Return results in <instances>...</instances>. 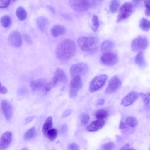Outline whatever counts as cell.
Listing matches in <instances>:
<instances>
[{"instance_id": "obj_1", "label": "cell", "mask_w": 150, "mask_h": 150, "mask_svg": "<svg viewBox=\"0 0 150 150\" xmlns=\"http://www.w3.org/2000/svg\"><path fill=\"white\" fill-rule=\"evenodd\" d=\"M76 50L75 42L70 39H66L62 41L57 45L56 55L59 60L67 61L74 56Z\"/></svg>"}, {"instance_id": "obj_2", "label": "cell", "mask_w": 150, "mask_h": 150, "mask_svg": "<svg viewBox=\"0 0 150 150\" xmlns=\"http://www.w3.org/2000/svg\"><path fill=\"white\" fill-rule=\"evenodd\" d=\"M77 43L80 48L83 51L94 52L98 49V41L93 36H81L77 40Z\"/></svg>"}, {"instance_id": "obj_3", "label": "cell", "mask_w": 150, "mask_h": 150, "mask_svg": "<svg viewBox=\"0 0 150 150\" xmlns=\"http://www.w3.org/2000/svg\"><path fill=\"white\" fill-rule=\"evenodd\" d=\"M94 1L92 0H72L69 1L71 8L74 11L78 12L86 11L93 5Z\"/></svg>"}, {"instance_id": "obj_4", "label": "cell", "mask_w": 150, "mask_h": 150, "mask_svg": "<svg viewBox=\"0 0 150 150\" xmlns=\"http://www.w3.org/2000/svg\"><path fill=\"white\" fill-rule=\"evenodd\" d=\"M108 78V76L105 74H100L95 76L90 83V91L94 92L99 90L104 85Z\"/></svg>"}, {"instance_id": "obj_5", "label": "cell", "mask_w": 150, "mask_h": 150, "mask_svg": "<svg viewBox=\"0 0 150 150\" xmlns=\"http://www.w3.org/2000/svg\"><path fill=\"white\" fill-rule=\"evenodd\" d=\"M82 80L80 76H76L73 77L69 86V96L73 98L76 96L78 91L82 87Z\"/></svg>"}, {"instance_id": "obj_6", "label": "cell", "mask_w": 150, "mask_h": 150, "mask_svg": "<svg viewBox=\"0 0 150 150\" xmlns=\"http://www.w3.org/2000/svg\"><path fill=\"white\" fill-rule=\"evenodd\" d=\"M88 66L86 64L80 62L72 65L70 67V71L71 76L74 77L84 75L88 72Z\"/></svg>"}, {"instance_id": "obj_7", "label": "cell", "mask_w": 150, "mask_h": 150, "mask_svg": "<svg viewBox=\"0 0 150 150\" xmlns=\"http://www.w3.org/2000/svg\"><path fill=\"white\" fill-rule=\"evenodd\" d=\"M132 5L130 3H124L119 9L117 21L120 22L128 18L132 13Z\"/></svg>"}, {"instance_id": "obj_8", "label": "cell", "mask_w": 150, "mask_h": 150, "mask_svg": "<svg viewBox=\"0 0 150 150\" xmlns=\"http://www.w3.org/2000/svg\"><path fill=\"white\" fill-rule=\"evenodd\" d=\"M148 41L147 39L143 36H139L134 39L131 43L132 50L135 52L142 51L147 47Z\"/></svg>"}, {"instance_id": "obj_9", "label": "cell", "mask_w": 150, "mask_h": 150, "mask_svg": "<svg viewBox=\"0 0 150 150\" xmlns=\"http://www.w3.org/2000/svg\"><path fill=\"white\" fill-rule=\"evenodd\" d=\"M121 84L122 82L120 79L117 76L115 75L109 81L105 92L108 94L115 93L119 89Z\"/></svg>"}, {"instance_id": "obj_10", "label": "cell", "mask_w": 150, "mask_h": 150, "mask_svg": "<svg viewBox=\"0 0 150 150\" xmlns=\"http://www.w3.org/2000/svg\"><path fill=\"white\" fill-rule=\"evenodd\" d=\"M118 58L115 53L108 52L104 53L101 56L100 61L103 64L107 66H112L117 62Z\"/></svg>"}, {"instance_id": "obj_11", "label": "cell", "mask_w": 150, "mask_h": 150, "mask_svg": "<svg viewBox=\"0 0 150 150\" xmlns=\"http://www.w3.org/2000/svg\"><path fill=\"white\" fill-rule=\"evenodd\" d=\"M8 41L12 46L20 47L22 43V38L20 33L17 31H12L9 35Z\"/></svg>"}, {"instance_id": "obj_12", "label": "cell", "mask_w": 150, "mask_h": 150, "mask_svg": "<svg viewBox=\"0 0 150 150\" xmlns=\"http://www.w3.org/2000/svg\"><path fill=\"white\" fill-rule=\"evenodd\" d=\"M12 134L10 131L4 133L0 138V150H4L10 145L12 141Z\"/></svg>"}, {"instance_id": "obj_13", "label": "cell", "mask_w": 150, "mask_h": 150, "mask_svg": "<svg viewBox=\"0 0 150 150\" xmlns=\"http://www.w3.org/2000/svg\"><path fill=\"white\" fill-rule=\"evenodd\" d=\"M1 108L7 120H10L13 114V108L11 104L8 101L4 100L1 103Z\"/></svg>"}, {"instance_id": "obj_14", "label": "cell", "mask_w": 150, "mask_h": 150, "mask_svg": "<svg viewBox=\"0 0 150 150\" xmlns=\"http://www.w3.org/2000/svg\"><path fill=\"white\" fill-rule=\"evenodd\" d=\"M138 97V94L136 92L134 91L131 92L122 98L121 103L125 107L129 106L135 101Z\"/></svg>"}, {"instance_id": "obj_15", "label": "cell", "mask_w": 150, "mask_h": 150, "mask_svg": "<svg viewBox=\"0 0 150 150\" xmlns=\"http://www.w3.org/2000/svg\"><path fill=\"white\" fill-rule=\"evenodd\" d=\"M105 124L104 120L97 119L92 122L88 126L87 129L89 132H96L101 129Z\"/></svg>"}, {"instance_id": "obj_16", "label": "cell", "mask_w": 150, "mask_h": 150, "mask_svg": "<svg viewBox=\"0 0 150 150\" xmlns=\"http://www.w3.org/2000/svg\"><path fill=\"white\" fill-rule=\"evenodd\" d=\"M46 83L47 81L45 79L40 78L31 81L30 86L33 90L37 91L42 89Z\"/></svg>"}, {"instance_id": "obj_17", "label": "cell", "mask_w": 150, "mask_h": 150, "mask_svg": "<svg viewBox=\"0 0 150 150\" xmlns=\"http://www.w3.org/2000/svg\"><path fill=\"white\" fill-rule=\"evenodd\" d=\"M50 32L53 37H57L65 34L66 32V29L62 25H57L52 27Z\"/></svg>"}, {"instance_id": "obj_18", "label": "cell", "mask_w": 150, "mask_h": 150, "mask_svg": "<svg viewBox=\"0 0 150 150\" xmlns=\"http://www.w3.org/2000/svg\"><path fill=\"white\" fill-rule=\"evenodd\" d=\"M54 76L57 79L58 82L65 83L67 81V76L64 71L60 68H57L54 74Z\"/></svg>"}, {"instance_id": "obj_19", "label": "cell", "mask_w": 150, "mask_h": 150, "mask_svg": "<svg viewBox=\"0 0 150 150\" xmlns=\"http://www.w3.org/2000/svg\"><path fill=\"white\" fill-rule=\"evenodd\" d=\"M53 125L52 118L51 116H49L45 121L42 127V132L45 136H46L48 131L52 129Z\"/></svg>"}, {"instance_id": "obj_20", "label": "cell", "mask_w": 150, "mask_h": 150, "mask_svg": "<svg viewBox=\"0 0 150 150\" xmlns=\"http://www.w3.org/2000/svg\"><path fill=\"white\" fill-rule=\"evenodd\" d=\"M48 20L45 17L40 16L37 18L36 21L37 25L38 28L42 31H44L48 24Z\"/></svg>"}, {"instance_id": "obj_21", "label": "cell", "mask_w": 150, "mask_h": 150, "mask_svg": "<svg viewBox=\"0 0 150 150\" xmlns=\"http://www.w3.org/2000/svg\"><path fill=\"white\" fill-rule=\"evenodd\" d=\"M114 47V43L110 40H106L103 42L101 46L102 51L105 52H110Z\"/></svg>"}, {"instance_id": "obj_22", "label": "cell", "mask_w": 150, "mask_h": 150, "mask_svg": "<svg viewBox=\"0 0 150 150\" xmlns=\"http://www.w3.org/2000/svg\"><path fill=\"white\" fill-rule=\"evenodd\" d=\"M134 61L135 63L138 66L143 67L145 64V60L143 53L142 51H139L135 57Z\"/></svg>"}, {"instance_id": "obj_23", "label": "cell", "mask_w": 150, "mask_h": 150, "mask_svg": "<svg viewBox=\"0 0 150 150\" xmlns=\"http://www.w3.org/2000/svg\"><path fill=\"white\" fill-rule=\"evenodd\" d=\"M58 82L57 78L54 76L48 83H47L42 89L43 92L46 94L49 91L57 84Z\"/></svg>"}, {"instance_id": "obj_24", "label": "cell", "mask_w": 150, "mask_h": 150, "mask_svg": "<svg viewBox=\"0 0 150 150\" xmlns=\"http://www.w3.org/2000/svg\"><path fill=\"white\" fill-rule=\"evenodd\" d=\"M16 15L19 20L23 21L25 19L27 16L26 10L22 6L19 7L16 11Z\"/></svg>"}, {"instance_id": "obj_25", "label": "cell", "mask_w": 150, "mask_h": 150, "mask_svg": "<svg viewBox=\"0 0 150 150\" xmlns=\"http://www.w3.org/2000/svg\"><path fill=\"white\" fill-rule=\"evenodd\" d=\"M139 26L142 30L144 31H148L150 29V21L148 19L143 18L140 21Z\"/></svg>"}, {"instance_id": "obj_26", "label": "cell", "mask_w": 150, "mask_h": 150, "mask_svg": "<svg viewBox=\"0 0 150 150\" xmlns=\"http://www.w3.org/2000/svg\"><path fill=\"white\" fill-rule=\"evenodd\" d=\"M36 131L34 127L28 129L25 134L24 138L25 140H29L33 138L35 135Z\"/></svg>"}, {"instance_id": "obj_27", "label": "cell", "mask_w": 150, "mask_h": 150, "mask_svg": "<svg viewBox=\"0 0 150 150\" xmlns=\"http://www.w3.org/2000/svg\"><path fill=\"white\" fill-rule=\"evenodd\" d=\"M0 22L3 27L8 28L11 24V18L9 16L5 15L1 17L0 20Z\"/></svg>"}, {"instance_id": "obj_28", "label": "cell", "mask_w": 150, "mask_h": 150, "mask_svg": "<svg viewBox=\"0 0 150 150\" xmlns=\"http://www.w3.org/2000/svg\"><path fill=\"white\" fill-rule=\"evenodd\" d=\"M95 116L97 119L104 120L108 117V113L106 110L101 109L96 112Z\"/></svg>"}, {"instance_id": "obj_29", "label": "cell", "mask_w": 150, "mask_h": 150, "mask_svg": "<svg viewBox=\"0 0 150 150\" xmlns=\"http://www.w3.org/2000/svg\"><path fill=\"white\" fill-rule=\"evenodd\" d=\"M126 124L130 127L134 128L138 125V121L134 117L130 116L127 117L125 120Z\"/></svg>"}, {"instance_id": "obj_30", "label": "cell", "mask_w": 150, "mask_h": 150, "mask_svg": "<svg viewBox=\"0 0 150 150\" xmlns=\"http://www.w3.org/2000/svg\"><path fill=\"white\" fill-rule=\"evenodd\" d=\"M57 133L56 129L54 128H52L48 131L46 136L50 140L53 141L56 138Z\"/></svg>"}, {"instance_id": "obj_31", "label": "cell", "mask_w": 150, "mask_h": 150, "mask_svg": "<svg viewBox=\"0 0 150 150\" xmlns=\"http://www.w3.org/2000/svg\"><path fill=\"white\" fill-rule=\"evenodd\" d=\"M93 30L94 32H96L99 26V23L98 18L96 15H93L92 19Z\"/></svg>"}, {"instance_id": "obj_32", "label": "cell", "mask_w": 150, "mask_h": 150, "mask_svg": "<svg viewBox=\"0 0 150 150\" xmlns=\"http://www.w3.org/2000/svg\"><path fill=\"white\" fill-rule=\"evenodd\" d=\"M119 5V1L117 0H112L110 3V9L112 13H114L117 11Z\"/></svg>"}, {"instance_id": "obj_33", "label": "cell", "mask_w": 150, "mask_h": 150, "mask_svg": "<svg viewBox=\"0 0 150 150\" xmlns=\"http://www.w3.org/2000/svg\"><path fill=\"white\" fill-rule=\"evenodd\" d=\"M141 98L144 103L146 105L149 104L150 102V93H140L138 94Z\"/></svg>"}, {"instance_id": "obj_34", "label": "cell", "mask_w": 150, "mask_h": 150, "mask_svg": "<svg viewBox=\"0 0 150 150\" xmlns=\"http://www.w3.org/2000/svg\"><path fill=\"white\" fill-rule=\"evenodd\" d=\"M115 144L112 142H110L104 144L102 146V150H112L114 148Z\"/></svg>"}, {"instance_id": "obj_35", "label": "cell", "mask_w": 150, "mask_h": 150, "mask_svg": "<svg viewBox=\"0 0 150 150\" xmlns=\"http://www.w3.org/2000/svg\"><path fill=\"white\" fill-rule=\"evenodd\" d=\"M80 119L81 123L85 125L88 123L90 119V116L88 114L83 113L81 115Z\"/></svg>"}, {"instance_id": "obj_36", "label": "cell", "mask_w": 150, "mask_h": 150, "mask_svg": "<svg viewBox=\"0 0 150 150\" xmlns=\"http://www.w3.org/2000/svg\"><path fill=\"white\" fill-rule=\"evenodd\" d=\"M68 149L69 150H79L80 147L77 144L72 143L69 145Z\"/></svg>"}, {"instance_id": "obj_37", "label": "cell", "mask_w": 150, "mask_h": 150, "mask_svg": "<svg viewBox=\"0 0 150 150\" xmlns=\"http://www.w3.org/2000/svg\"><path fill=\"white\" fill-rule=\"evenodd\" d=\"M10 3V0H0V8H6L9 5Z\"/></svg>"}, {"instance_id": "obj_38", "label": "cell", "mask_w": 150, "mask_h": 150, "mask_svg": "<svg viewBox=\"0 0 150 150\" xmlns=\"http://www.w3.org/2000/svg\"><path fill=\"white\" fill-rule=\"evenodd\" d=\"M7 92V89L0 83V94H5Z\"/></svg>"}, {"instance_id": "obj_39", "label": "cell", "mask_w": 150, "mask_h": 150, "mask_svg": "<svg viewBox=\"0 0 150 150\" xmlns=\"http://www.w3.org/2000/svg\"><path fill=\"white\" fill-rule=\"evenodd\" d=\"M71 110L70 109H67L65 110L63 113L62 115V118H65L69 115L71 113Z\"/></svg>"}, {"instance_id": "obj_40", "label": "cell", "mask_w": 150, "mask_h": 150, "mask_svg": "<svg viewBox=\"0 0 150 150\" xmlns=\"http://www.w3.org/2000/svg\"><path fill=\"white\" fill-rule=\"evenodd\" d=\"M67 125L65 124H63L60 129V133L62 134H64L67 131Z\"/></svg>"}, {"instance_id": "obj_41", "label": "cell", "mask_w": 150, "mask_h": 150, "mask_svg": "<svg viewBox=\"0 0 150 150\" xmlns=\"http://www.w3.org/2000/svg\"><path fill=\"white\" fill-rule=\"evenodd\" d=\"M24 37L26 41L29 44H32L33 42L30 36L27 34L24 35Z\"/></svg>"}, {"instance_id": "obj_42", "label": "cell", "mask_w": 150, "mask_h": 150, "mask_svg": "<svg viewBox=\"0 0 150 150\" xmlns=\"http://www.w3.org/2000/svg\"><path fill=\"white\" fill-rule=\"evenodd\" d=\"M105 103L104 99L101 98L98 100L96 103V105H103Z\"/></svg>"}, {"instance_id": "obj_43", "label": "cell", "mask_w": 150, "mask_h": 150, "mask_svg": "<svg viewBox=\"0 0 150 150\" xmlns=\"http://www.w3.org/2000/svg\"><path fill=\"white\" fill-rule=\"evenodd\" d=\"M119 127L120 129H123L127 128V124L125 122H121L120 123Z\"/></svg>"}, {"instance_id": "obj_44", "label": "cell", "mask_w": 150, "mask_h": 150, "mask_svg": "<svg viewBox=\"0 0 150 150\" xmlns=\"http://www.w3.org/2000/svg\"><path fill=\"white\" fill-rule=\"evenodd\" d=\"M150 0H145L144 1V5L146 8H150Z\"/></svg>"}, {"instance_id": "obj_45", "label": "cell", "mask_w": 150, "mask_h": 150, "mask_svg": "<svg viewBox=\"0 0 150 150\" xmlns=\"http://www.w3.org/2000/svg\"><path fill=\"white\" fill-rule=\"evenodd\" d=\"M34 118V116L29 117H27L25 119V121L26 123H29Z\"/></svg>"}, {"instance_id": "obj_46", "label": "cell", "mask_w": 150, "mask_h": 150, "mask_svg": "<svg viewBox=\"0 0 150 150\" xmlns=\"http://www.w3.org/2000/svg\"><path fill=\"white\" fill-rule=\"evenodd\" d=\"M129 147H130L129 144H127L121 147L119 150H126Z\"/></svg>"}, {"instance_id": "obj_47", "label": "cell", "mask_w": 150, "mask_h": 150, "mask_svg": "<svg viewBox=\"0 0 150 150\" xmlns=\"http://www.w3.org/2000/svg\"><path fill=\"white\" fill-rule=\"evenodd\" d=\"M47 8L52 13L54 14L55 13V11L53 8L49 6H47Z\"/></svg>"}, {"instance_id": "obj_48", "label": "cell", "mask_w": 150, "mask_h": 150, "mask_svg": "<svg viewBox=\"0 0 150 150\" xmlns=\"http://www.w3.org/2000/svg\"><path fill=\"white\" fill-rule=\"evenodd\" d=\"M145 14L147 16H150V8H146L145 11Z\"/></svg>"}, {"instance_id": "obj_49", "label": "cell", "mask_w": 150, "mask_h": 150, "mask_svg": "<svg viewBox=\"0 0 150 150\" xmlns=\"http://www.w3.org/2000/svg\"><path fill=\"white\" fill-rule=\"evenodd\" d=\"M126 150H136L133 148H129H129L127 149Z\"/></svg>"}, {"instance_id": "obj_50", "label": "cell", "mask_w": 150, "mask_h": 150, "mask_svg": "<svg viewBox=\"0 0 150 150\" xmlns=\"http://www.w3.org/2000/svg\"><path fill=\"white\" fill-rule=\"evenodd\" d=\"M21 150H28V149L25 148H22Z\"/></svg>"}]
</instances>
